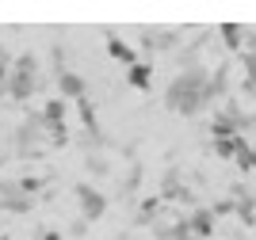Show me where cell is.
I'll use <instances>...</instances> for the list:
<instances>
[{"instance_id":"obj_17","label":"cell","mask_w":256,"mask_h":240,"mask_svg":"<svg viewBox=\"0 0 256 240\" xmlns=\"http://www.w3.org/2000/svg\"><path fill=\"white\" fill-rule=\"evenodd\" d=\"M0 65H12V61H8V53H4V46H0Z\"/></svg>"},{"instance_id":"obj_16","label":"cell","mask_w":256,"mask_h":240,"mask_svg":"<svg viewBox=\"0 0 256 240\" xmlns=\"http://www.w3.org/2000/svg\"><path fill=\"white\" fill-rule=\"evenodd\" d=\"M84 229H88V225H84V221H80V218H76L73 225H69V233H73V237H84Z\"/></svg>"},{"instance_id":"obj_14","label":"cell","mask_w":256,"mask_h":240,"mask_svg":"<svg viewBox=\"0 0 256 240\" xmlns=\"http://www.w3.org/2000/svg\"><path fill=\"white\" fill-rule=\"evenodd\" d=\"M88 172H96V176H107L111 168H107V160H104V157H88Z\"/></svg>"},{"instance_id":"obj_19","label":"cell","mask_w":256,"mask_h":240,"mask_svg":"<svg viewBox=\"0 0 256 240\" xmlns=\"http://www.w3.org/2000/svg\"><path fill=\"white\" fill-rule=\"evenodd\" d=\"M252 172H256V145H252Z\"/></svg>"},{"instance_id":"obj_7","label":"cell","mask_w":256,"mask_h":240,"mask_svg":"<svg viewBox=\"0 0 256 240\" xmlns=\"http://www.w3.org/2000/svg\"><path fill=\"white\" fill-rule=\"evenodd\" d=\"M126 84L130 88H138V92H150V84H153V65L150 61H134L126 69Z\"/></svg>"},{"instance_id":"obj_12","label":"cell","mask_w":256,"mask_h":240,"mask_svg":"<svg viewBox=\"0 0 256 240\" xmlns=\"http://www.w3.org/2000/svg\"><path fill=\"white\" fill-rule=\"evenodd\" d=\"M237 141H241V137H214V153H218L222 160H234Z\"/></svg>"},{"instance_id":"obj_11","label":"cell","mask_w":256,"mask_h":240,"mask_svg":"<svg viewBox=\"0 0 256 240\" xmlns=\"http://www.w3.org/2000/svg\"><path fill=\"white\" fill-rule=\"evenodd\" d=\"M234 160H237V168H241V172H252V145H248L245 137L237 141V153H234Z\"/></svg>"},{"instance_id":"obj_18","label":"cell","mask_w":256,"mask_h":240,"mask_svg":"<svg viewBox=\"0 0 256 240\" xmlns=\"http://www.w3.org/2000/svg\"><path fill=\"white\" fill-rule=\"evenodd\" d=\"M115 240H134V237H130V233H118V237Z\"/></svg>"},{"instance_id":"obj_3","label":"cell","mask_w":256,"mask_h":240,"mask_svg":"<svg viewBox=\"0 0 256 240\" xmlns=\"http://www.w3.org/2000/svg\"><path fill=\"white\" fill-rule=\"evenodd\" d=\"M73 199H76V206H80V221H84V225H92V221H100L107 214V195L96 191L92 183H76Z\"/></svg>"},{"instance_id":"obj_4","label":"cell","mask_w":256,"mask_h":240,"mask_svg":"<svg viewBox=\"0 0 256 240\" xmlns=\"http://www.w3.org/2000/svg\"><path fill=\"white\" fill-rule=\"evenodd\" d=\"M0 210H8V214H31L34 199L23 191L20 179H0Z\"/></svg>"},{"instance_id":"obj_8","label":"cell","mask_w":256,"mask_h":240,"mask_svg":"<svg viewBox=\"0 0 256 240\" xmlns=\"http://www.w3.org/2000/svg\"><path fill=\"white\" fill-rule=\"evenodd\" d=\"M245 23H222V27H218V38L226 42V50H241V46H245Z\"/></svg>"},{"instance_id":"obj_5","label":"cell","mask_w":256,"mask_h":240,"mask_svg":"<svg viewBox=\"0 0 256 240\" xmlns=\"http://www.w3.org/2000/svg\"><path fill=\"white\" fill-rule=\"evenodd\" d=\"M58 99H65V103H76V99H84L88 95V80L80 73H69V69H62L58 73Z\"/></svg>"},{"instance_id":"obj_2","label":"cell","mask_w":256,"mask_h":240,"mask_svg":"<svg viewBox=\"0 0 256 240\" xmlns=\"http://www.w3.org/2000/svg\"><path fill=\"white\" fill-rule=\"evenodd\" d=\"M34 92H38V57L34 53H20L8 65V99L27 103Z\"/></svg>"},{"instance_id":"obj_13","label":"cell","mask_w":256,"mask_h":240,"mask_svg":"<svg viewBox=\"0 0 256 240\" xmlns=\"http://www.w3.org/2000/svg\"><path fill=\"white\" fill-rule=\"evenodd\" d=\"M160 46V50H176V42H180V34L176 31H157V38H153Z\"/></svg>"},{"instance_id":"obj_10","label":"cell","mask_w":256,"mask_h":240,"mask_svg":"<svg viewBox=\"0 0 256 240\" xmlns=\"http://www.w3.org/2000/svg\"><path fill=\"white\" fill-rule=\"evenodd\" d=\"M65 107H69L65 99H50V103L42 107V115H38V118H42L46 126H58V122H65Z\"/></svg>"},{"instance_id":"obj_15","label":"cell","mask_w":256,"mask_h":240,"mask_svg":"<svg viewBox=\"0 0 256 240\" xmlns=\"http://www.w3.org/2000/svg\"><path fill=\"white\" fill-rule=\"evenodd\" d=\"M8 95V65H0V99Z\"/></svg>"},{"instance_id":"obj_9","label":"cell","mask_w":256,"mask_h":240,"mask_svg":"<svg viewBox=\"0 0 256 240\" xmlns=\"http://www.w3.org/2000/svg\"><path fill=\"white\" fill-rule=\"evenodd\" d=\"M107 50H111V57H115V61H122V65H126V69H130L134 61H138V57H134V50H130V46H126L122 38H115V34L107 38Z\"/></svg>"},{"instance_id":"obj_6","label":"cell","mask_w":256,"mask_h":240,"mask_svg":"<svg viewBox=\"0 0 256 240\" xmlns=\"http://www.w3.org/2000/svg\"><path fill=\"white\" fill-rule=\"evenodd\" d=\"M184 225H188V233H192V240H206L214 233V214L206 206H192V214L184 218Z\"/></svg>"},{"instance_id":"obj_1","label":"cell","mask_w":256,"mask_h":240,"mask_svg":"<svg viewBox=\"0 0 256 240\" xmlns=\"http://www.w3.org/2000/svg\"><path fill=\"white\" fill-rule=\"evenodd\" d=\"M206 69L203 65H192V69H180V73L168 80V88H164V107H168L172 115H184V118H192L199 115L206 103Z\"/></svg>"}]
</instances>
